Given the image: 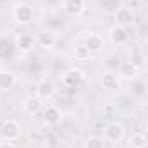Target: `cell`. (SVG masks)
I'll use <instances>...</instances> for the list:
<instances>
[{"label":"cell","mask_w":148,"mask_h":148,"mask_svg":"<svg viewBox=\"0 0 148 148\" xmlns=\"http://www.w3.org/2000/svg\"><path fill=\"white\" fill-rule=\"evenodd\" d=\"M147 143H148V140L143 133H134L129 138V147L131 148H141L143 145H147Z\"/></svg>","instance_id":"obj_18"},{"label":"cell","mask_w":148,"mask_h":148,"mask_svg":"<svg viewBox=\"0 0 148 148\" xmlns=\"http://www.w3.org/2000/svg\"><path fill=\"white\" fill-rule=\"evenodd\" d=\"M138 73H140V67L138 66H134L131 60H126V62H122L121 66H119V71H117V74H119V77H122V79H134L136 76H138Z\"/></svg>","instance_id":"obj_16"},{"label":"cell","mask_w":148,"mask_h":148,"mask_svg":"<svg viewBox=\"0 0 148 148\" xmlns=\"http://www.w3.org/2000/svg\"><path fill=\"white\" fill-rule=\"evenodd\" d=\"M141 148H148V143H147V145H143V147H141Z\"/></svg>","instance_id":"obj_24"},{"label":"cell","mask_w":148,"mask_h":148,"mask_svg":"<svg viewBox=\"0 0 148 148\" xmlns=\"http://www.w3.org/2000/svg\"><path fill=\"white\" fill-rule=\"evenodd\" d=\"M57 88H55V83L50 81V79H41L36 83V95L41 100H50L53 95H55Z\"/></svg>","instance_id":"obj_11"},{"label":"cell","mask_w":148,"mask_h":148,"mask_svg":"<svg viewBox=\"0 0 148 148\" xmlns=\"http://www.w3.org/2000/svg\"><path fill=\"white\" fill-rule=\"evenodd\" d=\"M86 81V76L84 73L81 71V69H67L66 73L62 74V83L66 84V86H69V88H77V86H81L83 83Z\"/></svg>","instance_id":"obj_6"},{"label":"cell","mask_w":148,"mask_h":148,"mask_svg":"<svg viewBox=\"0 0 148 148\" xmlns=\"http://www.w3.org/2000/svg\"><path fill=\"white\" fill-rule=\"evenodd\" d=\"M84 148H105V140L98 136H90L84 141Z\"/></svg>","instance_id":"obj_19"},{"label":"cell","mask_w":148,"mask_h":148,"mask_svg":"<svg viewBox=\"0 0 148 148\" xmlns=\"http://www.w3.org/2000/svg\"><path fill=\"white\" fill-rule=\"evenodd\" d=\"M147 45H148V36H147Z\"/></svg>","instance_id":"obj_25"},{"label":"cell","mask_w":148,"mask_h":148,"mask_svg":"<svg viewBox=\"0 0 148 148\" xmlns=\"http://www.w3.org/2000/svg\"><path fill=\"white\" fill-rule=\"evenodd\" d=\"M60 121H62V112H60L59 107L48 105V107L43 109V124H45V126L53 127V126H57Z\"/></svg>","instance_id":"obj_9"},{"label":"cell","mask_w":148,"mask_h":148,"mask_svg":"<svg viewBox=\"0 0 148 148\" xmlns=\"http://www.w3.org/2000/svg\"><path fill=\"white\" fill-rule=\"evenodd\" d=\"M0 148H16L14 141H7V140H0Z\"/></svg>","instance_id":"obj_21"},{"label":"cell","mask_w":148,"mask_h":148,"mask_svg":"<svg viewBox=\"0 0 148 148\" xmlns=\"http://www.w3.org/2000/svg\"><path fill=\"white\" fill-rule=\"evenodd\" d=\"M143 134L147 136V140H148V122H147V124H145V133H143Z\"/></svg>","instance_id":"obj_23"},{"label":"cell","mask_w":148,"mask_h":148,"mask_svg":"<svg viewBox=\"0 0 148 148\" xmlns=\"http://www.w3.org/2000/svg\"><path fill=\"white\" fill-rule=\"evenodd\" d=\"M114 19H115V24L127 28L134 23V10L127 5H119L114 12Z\"/></svg>","instance_id":"obj_4"},{"label":"cell","mask_w":148,"mask_h":148,"mask_svg":"<svg viewBox=\"0 0 148 148\" xmlns=\"http://www.w3.org/2000/svg\"><path fill=\"white\" fill-rule=\"evenodd\" d=\"M74 53V59L76 60H81V62H84V60H88L90 57H91V52L88 50V47L84 45V43H81V45H76L73 50Z\"/></svg>","instance_id":"obj_17"},{"label":"cell","mask_w":148,"mask_h":148,"mask_svg":"<svg viewBox=\"0 0 148 148\" xmlns=\"http://www.w3.org/2000/svg\"><path fill=\"white\" fill-rule=\"evenodd\" d=\"M143 84H145V93L148 95V76L145 77V83H143Z\"/></svg>","instance_id":"obj_22"},{"label":"cell","mask_w":148,"mask_h":148,"mask_svg":"<svg viewBox=\"0 0 148 148\" xmlns=\"http://www.w3.org/2000/svg\"><path fill=\"white\" fill-rule=\"evenodd\" d=\"M100 84L107 91H114V90H117L121 86V77H119V74H115L114 71H105L100 76Z\"/></svg>","instance_id":"obj_12"},{"label":"cell","mask_w":148,"mask_h":148,"mask_svg":"<svg viewBox=\"0 0 148 148\" xmlns=\"http://www.w3.org/2000/svg\"><path fill=\"white\" fill-rule=\"evenodd\" d=\"M21 124L14 119H5L2 124H0V138L2 140H7V141H16L19 136H21Z\"/></svg>","instance_id":"obj_2"},{"label":"cell","mask_w":148,"mask_h":148,"mask_svg":"<svg viewBox=\"0 0 148 148\" xmlns=\"http://www.w3.org/2000/svg\"><path fill=\"white\" fill-rule=\"evenodd\" d=\"M12 17L19 26H28L35 19V9L26 2H19L12 9Z\"/></svg>","instance_id":"obj_1"},{"label":"cell","mask_w":148,"mask_h":148,"mask_svg":"<svg viewBox=\"0 0 148 148\" xmlns=\"http://www.w3.org/2000/svg\"><path fill=\"white\" fill-rule=\"evenodd\" d=\"M84 45L88 47V50H90L91 53H100V52L105 48V40H103V36H102L100 33L91 31V33H88V35L84 36Z\"/></svg>","instance_id":"obj_7"},{"label":"cell","mask_w":148,"mask_h":148,"mask_svg":"<svg viewBox=\"0 0 148 148\" xmlns=\"http://www.w3.org/2000/svg\"><path fill=\"white\" fill-rule=\"evenodd\" d=\"M14 45L17 48V52L21 53H29L33 52V48L36 47V36H33L31 33H17L14 38Z\"/></svg>","instance_id":"obj_3"},{"label":"cell","mask_w":148,"mask_h":148,"mask_svg":"<svg viewBox=\"0 0 148 148\" xmlns=\"http://www.w3.org/2000/svg\"><path fill=\"white\" fill-rule=\"evenodd\" d=\"M109 38H110V41L114 43V45H126V43H127V40H129L127 28L119 26V24L112 26L110 31H109Z\"/></svg>","instance_id":"obj_14"},{"label":"cell","mask_w":148,"mask_h":148,"mask_svg":"<svg viewBox=\"0 0 148 148\" xmlns=\"http://www.w3.org/2000/svg\"><path fill=\"white\" fill-rule=\"evenodd\" d=\"M129 60L134 64V66H138V67H141L143 66V62H145V57H143V53H140V52H133L131 53V57H129Z\"/></svg>","instance_id":"obj_20"},{"label":"cell","mask_w":148,"mask_h":148,"mask_svg":"<svg viewBox=\"0 0 148 148\" xmlns=\"http://www.w3.org/2000/svg\"><path fill=\"white\" fill-rule=\"evenodd\" d=\"M62 2H64V0H62Z\"/></svg>","instance_id":"obj_26"},{"label":"cell","mask_w":148,"mask_h":148,"mask_svg":"<svg viewBox=\"0 0 148 148\" xmlns=\"http://www.w3.org/2000/svg\"><path fill=\"white\" fill-rule=\"evenodd\" d=\"M23 107H24V110L28 112L29 115H35V114L43 110V100L38 95H29V97L24 98Z\"/></svg>","instance_id":"obj_15"},{"label":"cell","mask_w":148,"mask_h":148,"mask_svg":"<svg viewBox=\"0 0 148 148\" xmlns=\"http://www.w3.org/2000/svg\"><path fill=\"white\" fill-rule=\"evenodd\" d=\"M103 136H105L107 141H110V143H114V145H117V143H121V141L124 140V136H126V129H124L122 124H119V122H112V124H109V126L103 129Z\"/></svg>","instance_id":"obj_5"},{"label":"cell","mask_w":148,"mask_h":148,"mask_svg":"<svg viewBox=\"0 0 148 148\" xmlns=\"http://www.w3.org/2000/svg\"><path fill=\"white\" fill-rule=\"evenodd\" d=\"M17 83H19L17 74H14L9 69H0V90L2 91H9V90L16 88Z\"/></svg>","instance_id":"obj_13"},{"label":"cell","mask_w":148,"mask_h":148,"mask_svg":"<svg viewBox=\"0 0 148 148\" xmlns=\"http://www.w3.org/2000/svg\"><path fill=\"white\" fill-rule=\"evenodd\" d=\"M57 41H59V36H57V33L52 31V29H43V31L38 33V36H36V43L41 48H45V50L53 48V47L57 45Z\"/></svg>","instance_id":"obj_10"},{"label":"cell","mask_w":148,"mask_h":148,"mask_svg":"<svg viewBox=\"0 0 148 148\" xmlns=\"http://www.w3.org/2000/svg\"><path fill=\"white\" fill-rule=\"evenodd\" d=\"M62 10L71 17H77L86 10V0H64Z\"/></svg>","instance_id":"obj_8"}]
</instances>
